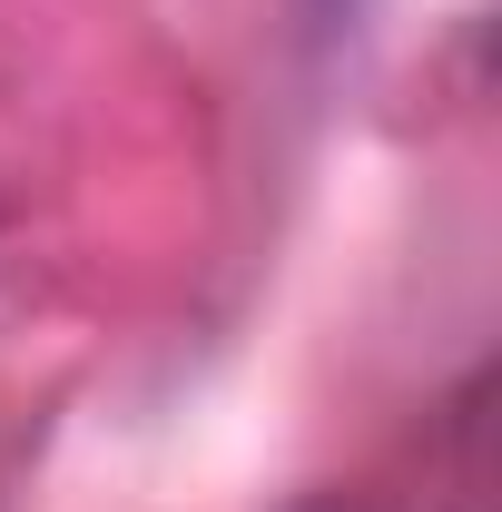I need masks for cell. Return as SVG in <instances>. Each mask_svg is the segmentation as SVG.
I'll return each mask as SVG.
<instances>
[{
  "label": "cell",
  "mask_w": 502,
  "mask_h": 512,
  "mask_svg": "<svg viewBox=\"0 0 502 512\" xmlns=\"http://www.w3.org/2000/svg\"><path fill=\"white\" fill-rule=\"evenodd\" d=\"M355 10H365V0H325V20H355Z\"/></svg>",
  "instance_id": "1"
}]
</instances>
